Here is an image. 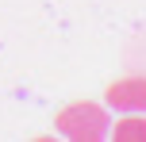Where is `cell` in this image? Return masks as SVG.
<instances>
[{
  "mask_svg": "<svg viewBox=\"0 0 146 142\" xmlns=\"http://www.w3.org/2000/svg\"><path fill=\"white\" fill-rule=\"evenodd\" d=\"M115 142H146V112H123L115 127H108Z\"/></svg>",
  "mask_w": 146,
  "mask_h": 142,
  "instance_id": "3",
  "label": "cell"
},
{
  "mask_svg": "<svg viewBox=\"0 0 146 142\" xmlns=\"http://www.w3.org/2000/svg\"><path fill=\"white\" fill-rule=\"evenodd\" d=\"M104 100L115 112H146V77H119V81H111Z\"/></svg>",
  "mask_w": 146,
  "mask_h": 142,
  "instance_id": "2",
  "label": "cell"
},
{
  "mask_svg": "<svg viewBox=\"0 0 146 142\" xmlns=\"http://www.w3.org/2000/svg\"><path fill=\"white\" fill-rule=\"evenodd\" d=\"M54 127H58L62 138H73V142H100L108 138V112L92 100H77V104H66L58 115H54Z\"/></svg>",
  "mask_w": 146,
  "mask_h": 142,
  "instance_id": "1",
  "label": "cell"
}]
</instances>
